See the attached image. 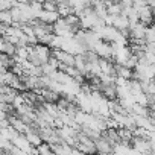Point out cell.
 Instances as JSON below:
<instances>
[{
    "mask_svg": "<svg viewBox=\"0 0 155 155\" xmlns=\"http://www.w3.org/2000/svg\"><path fill=\"white\" fill-rule=\"evenodd\" d=\"M32 47H34V52H35L37 58L40 59L41 65L47 64L49 59L52 58V50H50V47H49V46H44V44H40V43H38L37 46H32Z\"/></svg>",
    "mask_w": 155,
    "mask_h": 155,
    "instance_id": "1",
    "label": "cell"
},
{
    "mask_svg": "<svg viewBox=\"0 0 155 155\" xmlns=\"http://www.w3.org/2000/svg\"><path fill=\"white\" fill-rule=\"evenodd\" d=\"M137 12H138V20H140L141 25H144V26H149V25L152 26V25H153L155 14H153V9H152V8H149V6L146 5L144 8L138 9Z\"/></svg>",
    "mask_w": 155,
    "mask_h": 155,
    "instance_id": "2",
    "label": "cell"
},
{
    "mask_svg": "<svg viewBox=\"0 0 155 155\" xmlns=\"http://www.w3.org/2000/svg\"><path fill=\"white\" fill-rule=\"evenodd\" d=\"M11 143H12V146H15L17 149H20V150L25 152V153H31L32 149H34V147L31 146V143L28 141V138L25 137V134H18Z\"/></svg>",
    "mask_w": 155,
    "mask_h": 155,
    "instance_id": "3",
    "label": "cell"
},
{
    "mask_svg": "<svg viewBox=\"0 0 155 155\" xmlns=\"http://www.w3.org/2000/svg\"><path fill=\"white\" fill-rule=\"evenodd\" d=\"M94 144H96V150H97L99 155H104V153H113V146L108 143L107 138L101 137L99 140L94 141Z\"/></svg>",
    "mask_w": 155,
    "mask_h": 155,
    "instance_id": "4",
    "label": "cell"
},
{
    "mask_svg": "<svg viewBox=\"0 0 155 155\" xmlns=\"http://www.w3.org/2000/svg\"><path fill=\"white\" fill-rule=\"evenodd\" d=\"M59 18H61V17H59V14H58V12H47V11H43L38 20H40L41 23H44V25L53 26Z\"/></svg>",
    "mask_w": 155,
    "mask_h": 155,
    "instance_id": "5",
    "label": "cell"
},
{
    "mask_svg": "<svg viewBox=\"0 0 155 155\" xmlns=\"http://www.w3.org/2000/svg\"><path fill=\"white\" fill-rule=\"evenodd\" d=\"M113 28H116L119 32H129V21H128L126 17H123V15H117V17H114Z\"/></svg>",
    "mask_w": 155,
    "mask_h": 155,
    "instance_id": "6",
    "label": "cell"
},
{
    "mask_svg": "<svg viewBox=\"0 0 155 155\" xmlns=\"http://www.w3.org/2000/svg\"><path fill=\"white\" fill-rule=\"evenodd\" d=\"M102 96L111 102V101H117V90H116V84L113 85H102V90H101Z\"/></svg>",
    "mask_w": 155,
    "mask_h": 155,
    "instance_id": "7",
    "label": "cell"
},
{
    "mask_svg": "<svg viewBox=\"0 0 155 155\" xmlns=\"http://www.w3.org/2000/svg\"><path fill=\"white\" fill-rule=\"evenodd\" d=\"M144 43L146 44H155V26H147L144 34Z\"/></svg>",
    "mask_w": 155,
    "mask_h": 155,
    "instance_id": "8",
    "label": "cell"
},
{
    "mask_svg": "<svg viewBox=\"0 0 155 155\" xmlns=\"http://www.w3.org/2000/svg\"><path fill=\"white\" fill-rule=\"evenodd\" d=\"M134 97H135V104H138L140 107H144V108H147V107H149V99H147V94L140 93V94H137V96H134Z\"/></svg>",
    "mask_w": 155,
    "mask_h": 155,
    "instance_id": "9",
    "label": "cell"
},
{
    "mask_svg": "<svg viewBox=\"0 0 155 155\" xmlns=\"http://www.w3.org/2000/svg\"><path fill=\"white\" fill-rule=\"evenodd\" d=\"M0 25H8V26L12 25V17H11V12L9 11L0 12Z\"/></svg>",
    "mask_w": 155,
    "mask_h": 155,
    "instance_id": "10",
    "label": "cell"
},
{
    "mask_svg": "<svg viewBox=\"0 0 155 155\" xmlns=\"http://www.w3.org/2000/svg\"><path fill=\"white\" fill-rule=\"evenodd\" d=\"M12 108H15V110H18L20 107H23V105H26V102H25V97H23V94L21 93H18L15 97H14V101H12Z\"/></svg>",
    "mask_w": 155,
    "mask_h": 155,
    "instance_id": "11",
    "label": "cell"
},
{
    "mask_svg": "<svg viewBox=\"0 0 155 155\" xmlns=\"http://www.w3.org/2000/svg\"><path fill=\"white\" fill-rule=\"evenodd\" d=\"M37 150H38V155H53L52 147H50V144H47V143H43L41 146H38Z\"/></svg>",
    "mask_w": 155,
    "mask_h": 155,
    "instance_id": "12",
    "label": "cell"
},
{
    "mask_svg": "<svg viewBox=\"0 0 155 155\" xmlns=\"http://www.w3.org/2000/svg\"><path fill=\"white\" fill-rule=\"evenodd\" d=\"M43 11L58 12V5H56V2H43Z\"/></svg>",
    "mask_w": 155,
    "mask_h": 155,
    "instance_id": "13",
    "label": "cell"
},
{
    "mask_svg": "<svg viewBox=\"0 0 155 155\" xmlns=\"http://www.w3.org/2000/svg\"><path fill=\"white\" fill-rule=\"evenodd\" d=\"M15 2H9V0H0V12L3 11H11L14 8Z\"/></svg>",
    "mask_w": 155,
    "mask_h": 155,
    "instance_id": "14",
    "label": "cell"
},
{
    "mask_svg": "<svg viewBox=\"0 0 155 155\" xmlns=\"http://www.w3.org/2000/svg\"><path fill=\"white\" fill-rule=\"evenodd\" d=\"M0 155H3V152H2V150H0Z\"/></svg>",
    "mask_w": 155,
    "mask_h": 155,
    "instance_id": "15",
    "label": "cell"
}]
</instances>
